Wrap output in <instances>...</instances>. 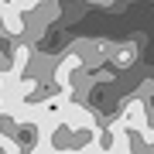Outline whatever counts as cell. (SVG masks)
Instances as JSON below:
<instances>
[{"instance_id":"obj_6","label":"cell","mask_w":154,"mask_h":154,"mask_svg":"<svg viewBox=\"0 0 154 154\" xmlns=\"http://www.w3.org/2000/svg\"><path fill=\"white\" fill-rule=\"evenodd\" d=\"M0 7H4V0H0Z\"/></svg>"},{"instance_id":"obj_1","label":"cell","mask_w":154,"mask_h":154,"mask_svg":"<svg viewBox=\"0 0 154 154\" xmlns=\"http://www.w3.org/2000/svg\"><path fill=\"white\" fill-rule=\"evenodd\" d=\"M147 120H151V113H147L144 96H134V99H127V103H123L120 116H116V127H120L123 134H140L144 127H147Z\"/></svg>"},{"instance_id":"obj_4","label":"cell","mask_w":154,"mask_h":154,"mask_svg":"<svg viewBox=\"0 0 154 154\" xmlns=\"http://www.w3.org/2000/svg\"><path fill=\"white\" fill-rule=\"evenodd\" d=\"M140 137H144V144H151V147H154V120H147V127L140 130Z\"/></svg>"},{"instance_id":"obj_5","label":"cell","mask_w":154,"mask_h":154,"mask_svg":"<svg viewBox=\"0 0 154 154\" xmlns=\"http://www.w3.org/2000/svg\"><path fill=\"white\" fill-rule=\"evenodd\" d=\"M34 4H38V7H41V4H48V0H34Z\"/></svg>"},{"instance_id":"obj_3","label":"cell","mask_w":154,"mask_h":154,"mask_svg":"<svg viewBox=\"0 0 154 154\" xmlns=\"http://www.w3.org/2000/svg\"><path fill=\"white\" fill-rule=\"evenodd\" d=\"M134 58H137V48H134V45H120V48L113 51V62H116L120 69H130Z\"/></svg>"},{"instance_id":"obj_2","label":"cell","mask_w":154,"mask_h":154,"mask_svg":"<svg viewBox=\"0 0 154 154\" xmlns=\"http://www.w3.org/2000/svg\"><path fill=\"white\" fill-rule=\"evenodd\" d=\"M0 31H4L7 38H14V41L24 38V31H28V14H24L14 0H4V7H0Z\"/></svg>"}]
</instances>
